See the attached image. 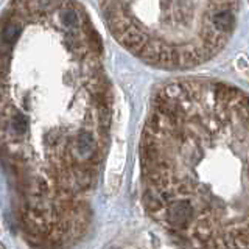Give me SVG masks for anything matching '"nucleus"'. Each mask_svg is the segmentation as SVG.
Listing matches in <instances>:
<instances>
[{
	"instance_id": "obj_3",
	"label": "nucleus",
	"mask_w": 249,
	"mask_h": 249,
	"mask_svg": "<svg viewBox=\"0 0 249 249\" xmlns=\"http://www.w3.org/2000/svg\"><path fill=\"white\" fill-rule=\"evenodd\" d=\"M109 30L146 64L184 70L220 53L233 33L238 0H98Z\"/></svg>"
},
{
	"instance_id": "obj_2",
	"label": "nucleus",
	"mask_w": 249,
	"mask_h": 249,
	"mask_svg": "<svg viewBox=\"0 0 249 249\" xmlns=\"http://www.w3.org/2000/svg\"><path fill=\"white\" fill-rule=\"evenodd\" d=\"M112 123L100 36L76 0H11L0 13V154L44 128L62 173L98 170Z\"/></svg>"
},
{
	"instance_id": "obj_1",
	"label": "nucleus",
	"mask_w": 249,
	"mask_h": 249,
	"mask_svg": "<svg viewBox=\"0 0 249 249\" xmlns=\"http://www.w3.org/2000/svg\"><path fill=\"white\" fill-rule=\"evenodd\" d=\"M143 204L196 249H249V93L179 80L156 93L140 140Z\"/></svg>"
}]
</instances>
